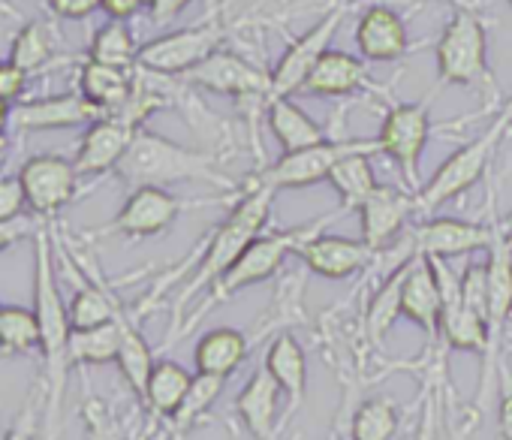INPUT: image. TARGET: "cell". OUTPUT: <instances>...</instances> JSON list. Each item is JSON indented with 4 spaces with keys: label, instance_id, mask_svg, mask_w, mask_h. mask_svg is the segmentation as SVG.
I'll return each mask as SVG.
<instances>
[{
    "label": "cell",
    "instance_id": "1",
    "mask_svg": "<svg viewBox=\"0 0 512 440\" xmlns=\"http://www.w3.org/2000/svg\"><path fill=\"white\" fill-rule=\"evenodd\" d=\"M55 236L49 224H40L34 233V314L40 320V356L46 362V440H58L61 434V404L67 389V374L73 368L70 362V338L73 323L70 311L58 284V260H55Z\"/></svg>",
    "mask_w": 512,
    "mask_h": 440
},
{
    "label": "cell",
    "instance_id": "2",
    "mask_svg": "<svg viewBox=\"0 0 512 440\" xmlns=\"http://www.w3.org/2000/svg\"><path fill=\"white\" fill-rule=\"evenodd\" d=\"M272 202H275V190L266 187V184H256V181H247V187L241 190V196L235 199L232 211L226 214L223 224H217L211 230V236L205 239L202 245V254L196 260V269L190 272V278L184 281V287L178 290V299H175V323L166 335V344L175 341L181 323H184V311L187 305L202 293V290H211L232 266L235 260L244 254V248L256 239L263 236V227L272 214Z\"/></svg>",
    "mask_w": 512,
    "mask_h": 440
},
{
    "label": "cell",
    "instance_id": "3",
    "mask_svg": "<svg viewBox=\"0 0 512 440\" xmlns=\"http://www.w3.org/2000/svg\"><path fill=\"white\" fill-rule=\"evenodd\" d=\"M115 175L127 184V187H169V184H181V181H202L229 193H238L235 184L223 175L220 163L214 154L208 151H196L187 145H178L160 133L151 130H139L130 151L124 154V160L118 163Z\"/></svg>",
    "mask_w": 512,
    "mask_h": 440
},
{
    "label": "cell",
    "instance_id": "4",
    "mask_svg": "<svg viewBox=\"0 0 512 440\" xmlns=\"http://www.w3.org/2000/svg\"><path fill=\"white\" fill-rule=\"evenodd\" d=\"M341 214H344V211L338 208V211H332V214H326V217H320V220H311V224H302V227H293V230H281V233H269V236H266V233H263V236H256V239L244 248V254L235 260V266L208 290V299L202 302V308L193 311V314L181 323L175 341L184 338V335L193 329V323L202 320L214 305L229 302L235 293H241V290H247V287H256V284H263V281L275 278V275L284 269V263H287L293 254L302 251L305 242H311L314 236H320V233L332 224V220H338Z\"/></svg>",
    "mask_w": 512,
    "mask_h": 440
},
{
    "label": "cell",
    "instance_id": "5",
    "mask_svg": "<svg viewBox=\"0 0 512 440\" xmlns=\"http://www.w3.org/2000/svg\"><path fill=\"white\" fill-rule=\"evenodd\" d=\"M509 127H512V97L476 139H470L455 154H449L440 163V169L422 184V190L416 193V211L431 214L440 205H446V202L464 196L470 187H476L488 175L494 151H497V145H500V139L506 136Z\"/></svg>",
    "mask_w": 512,
    "mask_h": 440
},
{
    "label": "cell",
    "instance_id": "6",
    "mask_svg": "<svg viewBox=\"0 0 512 440\" xmlns=\"http://www.w3.org/2000/svg\"><path fill=\"white\" fill-rule=\"evenodd\" d=\"M437 85L440 94L449 85H491V64H488V31L470 7H455L452 19L446 22L437 49Z\"/></svg>",
    "mask_w": 512,
    "mask_h": 440
},
{
    "label": "cell",
    "instance_id": "7",
    "mask_svg": "<svg viewBox=\"0 0 512 440\" xmlns=\"http://www.w3.org/2000/svg\"><path fill=\"white\" fill-rule=\"evenodd\" d=\"M353 154H380L377 139H323L302 151H284L275 163H266L250 181L278 190H302L317 181H329L332 169Z\"/></svg>",
    "mask_w": 512,
    "mask_h": 440
},
{
    "label": "cell",
    "instance_id": "8",
    "mask_svg": "<svg viewBox=\"0 0 512 440\" xmlns=\"http://www.w3.org/2000/svg\"><path fill=\"white\" fill-rule=\"evenodd\" d=\"M434 97H437V91H431L419 103H392L386 109L380 133H377L380 154H386L398 166L404 184L413 193L422 190L419 163H422L425 145H428L431 130H434V121H431V100Z\"/></svg>",
    "mask_w": 512,
    "mask_h": 440
},
{
    "label": "cell",
    "instance_id": "9",
    "mask_svg": "<svg viewBox=\"0 0 512 440\" xmlns=\"http://www.w3.org/2000/svg\"><path fill=\"white\" fill-rule=\"evenodd\" d=\"M226 28L220 16H211L193 28L169 31L157 40H148L139 49V67L160 73V76H184L196 64H202L208 55L223 49Z\"/></svg>",
    "mask_w": 512,
    "mask_h": 440
},
{
    "label": "cell",
    "instance_id": "10",
    "mask_svg": "<svg viewBox=\"0 0 512 440\" xmlns=\"http://www.w3.org/2000/svg\"><path fill=\"white\" fill-rule=\"evenodd\" d=\"M344 16H347V7H341V4L332 7L317 25H311L302 37H296V40L284 49V55L278 58L275 70L269 73V76H272L269 100H272V97H296V94L305 91V85H308L314 67H317L320 58L332 49V40H335V34H338Z\"/></svg>",
    "mask_w": 512,
    "mask_h": 440
},
{
    "label": "cell",
    "instance_id": "11",
    "mask_svg": "<svg viewBox=\"0 0 512 440\" xmlns=\"http://www.w3.org/2000/svg\"><path fill=\"white\" fill-rule=\"evenodd\" d=\"M193 202L169 193L166 187H136L118 208V214L97 236H121V239H154L166 233L181 211H187Z\"/></svg>",
    "mask_w": 512,
    "mask_h": 440
},
{
    "label": "cell",
    "instance_id": "12",
    "mask_svg": "<svg viewBox=\"0 0 512 440\" xmlns=\"http://www.w3.org/2000/svg\"><path fill=\"white\" fill-rule=\"evenodd\" d=\"M178 79L184 85L202 88L208 94H223V97H235V100L256 97V100L269 103V91H272L269 70L253 67L247 58H241L238 52H229V49H217L214 55H208L202 64H196L193 70H187Z\"/></svg>",
    "mask_w": 512,
    "mask_h": 440
},
{
    "label": "cell",
    "instance_id": "13",
    "mask_svg": "<svg viewBox=\"0 0 512 440\" xmlns=\"http://www.w3.org/2000/svg\"><path fill=\"white\" fill-rule=\"evenodd\" d=\"M79 169L61 154H37L19 169V181L28 196V208L40 220H52L79 196Z\"/></svg>",
    "mask_w": 512,
    "mask_h": 440
},
{
    "label": "cell",
    "instance_id": "14",
    "mask_svg": "<svg viewBox=\"0 0 512 440\" xmlns=\"http://www.w3.org/2000/svg\"><path fill=\"white\" fill-rule=\"evenodd\" d=\"M407 233L416 257H428V260L470 257L476 251H488L494 239L491 220L488 224H473V220H458V217H431L410 227Z\"/></svg>",
    "mask_w": 512,
    "mask_h": 440
},
{
    "label": "cell",
    "instance_id": "15",
    "mask_svg": "<svg viewBox=\"0 0 512 440\" xmlns=\"http://www.w3.org/2000/svg\"><path fill=\"white\" fill-rule=\"evenodd\" d=\"M419 214L416 211V193L413 190H401V187H389L380 184L359 208V220H362V242L377 254L383 248H389L407 227L410 217Z\"/></svg>",
    "mask_w": 512,
    "mask_h": 440
},
{
    "label": "cell",
    "instance_id": "16",
    "mask_svg": "<svg viewBox=\"0 0 512 440\" xmlns=\"http://www.w3.org/2000/svg\"><path fill=\"white\" fill-rule=\"evenodd\" d=\"M142 127H133L115 115H103L97 118L94 124H88V130L82 133L79 139V148H76V169L79 175H106V172H115L118 163L124 160V154L130 151L136 133Z\"/></svg>",
    "mask_w": 512,
    "mask_h": 440
},
{
    "label": "cell",
    "instance_id": "17",
    "mask_svg": "<svg viewBox=\"0 0 512 440\" xmlns=\"http://www.w3.org/2000/svg\"><path fill=\"white\" fill-rule=\"evenodd\" d=\"M97 118H103V115L79 91L49 94V97H40V100H22V103L13 106V127L22 130V133L88 127Z\"/></svg>",
    "mask_w": 512,
    "mask_h": 440
},
{
    "label": "cell",
    "instance_id": "18",
    "mask_svg": "<svg viewBox=\"0 0 512 440\" xmlns=\"http://www.w3.org/2000/svg\"><path fill=\"white\" fill-rule=\"evenodd\" d=\"M296 257L305 263L308 272L326 281L353 278L359 272H368L374 263V251L362 239H344V236H329V233H320L311 242H305Z\"/></svg>",
    "mask_w": 512,
    "mask_h": 440
},
{
    "label": "cell",
    "instance_id": "19",
    "mask_svg": "<svg viewBox=\"0 0 512 440\" xmlns=\"http://www.w3.org/2000/svg\"><path fill=\"white\" fill-rule=\"evenodd\" d=\"M401 314L416 323L425 335L428 344H437L440 338V314H443V296L434 278V269L425 257H416L404 269V284H401Z\"/></svg>",
    "mask_w": 512,
    "mask_h": 440
},
{
    "label": "cell",
    "instance_id": "20",
    "mask_svg": "<svg viewBox=\"0 0 512 440\" xmlns=\"http://www.w3.org/2000/svg\"><path fill=\"white\" fill-rule=\"evenodd\" d=\"M356 49L365 61H401L410 52V34L401 13L386 4H371L356 25Z\"/></svg>",
    "mask_w": 512,
    "mask_h": 440
},
{
    "label": "cell",
    "instance_id": "21",
    "mask_svg": "<svg viewBox=\"0 0 512 440\" xmlns=\"http://www.w3.org/2000/svg\"><path fill=\"white\" fill-rule=\"evenodd\" d=\"M281 386L266 368H256L250 380L241 386L235 398V413L247 434L253 440H272L278 431V404H281Z\"/></svg>",
    "mask_w": 512,
    "mask_h": 440
},
{
    "label": "cell",
    "instance_id": "22",
    "mask_svg": "<svg viewBox=\"0 0 512 440\" xmlns=\"http://www.w3.org/2000/svg\"><path fill=\"white\" fill-rule=\"evenodd\" d=\"M377 85L368 76L365 58H356L350 52H338L329 49L320 64L314 67L308 85L302 94H314V97H353L359 91H374Z\"/></svg>",
    "mask_w": 512,
    "mask_h": 440
},
{
    "label": "cell",
    "instance_id": "23",
    "mask_svg": "<svg viewBox=\"0 0 512 440\" xmlns=\"http://www.w3.org/2000/svg\"><path fill=\"white\" fill-rule=\"evenodd\" d=\"M250 356V338L232 326L208 329L193 347V365L199 374L229 380Z\"/></svg>",
    "mask_w": 512,
    "mask_h": 440
},
{
    "label": "cell",
    "instance_id": "24",
    "mask_svg": "<svg viewBox=\"0 0 512 440\" xmlns=\"http://www.w3.org/2000/svg\"><path fill=\"white\" fill-rule=\"evenodd\" d=\"M133 79H136V67L124 70V67H106V64L85 61L79 67V88L76 91L100 115H118L133 94Z\"/></svg>",
    "mask_w": 512,
    "mask_h": 440
},
{
    "label": "cell",
    "instance_id": "25",
    "mask_svg": "<svg viewBox=\"0 0 512 440\" xmlns=\"http://www.w3.org/2000/svg\"><path fill=\"white\" fill-rule=\"evenodd\" d=\"M263 368L275 377V383L287 395L290 413L296 407H302V401L308 395V356H305V347L290 332H278L272 338Z\"/></svg>",
    "mask_w": 512,
    "mask_h": 440
},
{
    "label": "cell",
    "instance_id": "26",
    "mask_svg": "<svg viewBox=\"0 0 512 440\" xmlns=\"http://www.w3.org/2000/svg\"><path fill=\"white\" fill-rule=\"evenodd\" d=\"M266 118L284 151H302L326 139L323 127L293 97H272L266 103Z\"/></svg>",
    "mask_w": 512,
    "mask_h": 440
},
{
    "label": "cell",
    "instance_id": "27",
    "mask_svg": "<svg viewBox=\"0 0 512 440\" xmlns=\"http://www.w3.org/2000/svg\"><path fill=\"white\" fill-rule=\"evenodd\" d=\"M190 383H193V374L181 362L157 359L151 374H148V383H145V392H142V404L148 407L151 416L172 422V416L184 404V395H187Z\"/></svg>",
    "mask_w": 512,
    "mask_h": 440
},
{
    "label": "cell",
    "instance_id": "28",
    "mask_svg": "<svg viewBox=\"0 0 512 440\" xmlns=\"http://www.w3.org/2000/svg\"><path fill=\"white\" fill-rule=\"evenodd\" d=\"M115 323H118V332H121V350H118V368L127 380V386L133 389V395L142 398L145 392V383H148V374L154 368V350L148 347L145 335L139 332L136 326V317L127 314V308L118 302L115 308Z\"/></svg>",
    "mask_w": 512,
    "mask_h": 440
},
{
    "label": "cell",
    "instance_id": "29",
    "mask_svg": "<svg viewBox=\"0 0 512 440\" xmlns=\"http://www.w3.org/2000/svg\"><path fill=\"white\" fill-rule=\"evenodd\" d=\"M407 269V266H404ZM404 269H398L395 275H389L386 281L377 284V290L371 293L365 314H362V335L365 341H371L374 347L383 344V338L389 335V329L395 326L401 314V284H404Z\"/></svg>",
    "mask_w": 512,
    "mask_h": 440
},
{
    "label": "cell",
    "instance_id": "30",
    "mask_svg": "<svg viewBox=\"0 0 512 440\" xmlns=\"http://www.w3.org/2000/svg\"><path fill=\"white\" fill-rule=\"evenodd\" d=\"M371 157H374V154H353V157L341 160V163L332 169V175H329V184L335 187L344 214L359 211L362 202L380 187V181H377V175H374V166H371Z\"/></svg>",
    "mask_w": 512,
    "mask_h": 440
},
{
    "label": "cell",
    "instance_id": "31",
    "mask_svg": "<svg viewBox=\"0 0 512 440\" xmlns=\"http://www.w3.org/2000/svg\"><path fill=\"white\" fill-rule=\"evenodd\" d=\"M55 55H58V37H55L52 25L49 22H40V19L25 22L16 31L13 46H10V61L16 67H22L28 76L46 70L55 61Z\"/></svg>",
    "mask_w": 512,
    "mask_h": 440
},
{
    "label": "cell",
    "instance_id": "32",
    "mask_svg": "<svg viewBox=\"0 0 512 440\" xmlns=\"http://www.w3.org/2000/svg\"><path fill=\"white\" fill-rule=\"evenodd\" d=\"M139 43L130 31L127 22H115L109 19L103 28H97V34L91 37L88 46V61L94 64H106V67H124L133 70L139 64Z\"/></svg>",
    "mask_w": 512,
    "mask_h": 440
},
{
    "label": "cell",
    "instance_id": "33",
    "mask_svg": "<svg viewBox=\"0 0 512 440\" xmlns=\"http://www.w3.org/2000/svg\"><path fill=\"white\" fill-rule=\"evenodd\" d=\"M34 353H40V320L34 308L4 305V314H0V356Z\"/></svg>",
    "mask_w": 512,
    "mask_h": 440
},
{
    "label": "cell",
    "instance_id": "34",
    "mask_svg": "<svg viewBox=\"0 0 512 440\" xmlns=\"http://www.w3.org/2000/svg\"><path fill=\"white\" fill-rule=\"evenodd\" d=\"M118 350H121V332H118L115 320L106 326H97V329H73V338H70L73 368L118 362Z\"/></svg>",
    "mask_w": 512,
    "mask_h": 440
},
{
    "label": "cell",
    "instance_id": "35",
    "mask_svg": "<svg viewBox=\"0 0 512 440\" xmlns=\"http://www.w3.org/2000/svg\"><path fill=\"white\" fill-rule=\"evenodd\" d=\"M401 425L398 404L392 398H368L350 419V440H392Z\"/></svg>",
    "mask_w": 512,
    "mask_h": 440
},
{
    "label": "cell",
    "instance_id": "36",
    "mask_svg": "<svg viewBox=\"0 0 512 440\" xmlns=\"http://www.w3.org/2000/svg\"><path fill=\"white\" fill-rule=\"evenodd\" d=\"M223 386H226V380L223 377H211V374H193V383H190V389H187V395H184V404L178 407V413L172 416V431L175 434H184V431H190L211 407H214V401L220 398V392H223Z\"/></svg>",
    "mask_w": 512,
    "mask_h": 440
},
{
    "label": "cell",
    "instance_id": "37",
    "mask_svg": "<svg viewBox=\"0 0 512 440\" xmlns=\"http://www.w3.org/2000/svg\"><path fill=\"white\" fill-rule=\"evenodd\" d=\"M82 419H85V434L88 440H127L121 422L112 416L109 404L97 395L82 398Z\"/></svg>",
    "mask_w": 512,
    "mask_h": 440
},
{
    "label": "cell",
    "instance_id": "38",
    "mask_svg": "<svg viewBox=\"0 0 512 440\" xmlns=\"http://www.w3.org/2000/svg\"><path fill=\"white\" fill-rule=\"evenodd\" d=\"M461 299L470 311H476L485 320V314H488V266L485 263H467L464 266Z\"/></svg>",
    "mask_w": 512,
    "mask_h": 440
},
{
    "label": "cell",
    "instance_id": "39",
    "mask_svg": "<svg viewBox=\"0 0 512 440\" xmlns=\"http://www.w3.org/2000/svg\"><path fill=\"white\" fill-rule=\"evenodd\" d=\"M28 211V196L19 175H0V224L19 220Z\"/></svg>",
    "mask_w": 512,
    "mask_h": 440
},
{
    "label": "cell",
    "instance_id": "40",
    "mask_svg": "<svg viewBox=\"0 0 512 440\" xmlns=\"http://www.w3.org/2000/svg\"><path fill=\"white\" fill-rule=\"evenodd\" d=\"M497 428L503 440H512V368L506 359L497 365Z\"/></svg>",
    "mask_w": 512,
    "mask_h": 440
},
{
    "label": "cell",
    "instance_id": "41",
    "mask_svg": "<svg viewBox=\"0 0 512 440\" xmlns=\"http://www.w3.org/2000/svg\"><path fill=\"white\" fill-rule=\"evenodd\" d=\"M413 440H437V386H434V377L425 380L422 410H419V422H416Z\"/></svg>",
    "mask_w": 512,
    "mask_h": 440
},
{
    "label": "cell",
    "instance_id": "42",
    "mask_svg": "<svg viewBox=\"0 0 512 440\" xmlns=\"http://www.w3.org/2000/svg\"><path fill=\"white\" fill-rule=\"evenodd\" d=\"M28 73L22 67H16L13 61H0V100L16 106L22 103V94L28 91Z\"/></svg>",
    "mask_w": 512,
    "mask_h": 440
},
{
    "label": "cell",
    "instance_id": "43",
    "mask_svg": "<svg viewBox=\"0 0 512 440\" xmlns=\"http://www.w3.org/2000/svg\"><path fill=\"white\" fill-rule=\"evenodd\" d=\"M37 431H40V410H37V395H31L19 419L7 428V434L0 440H37Z\"/></svg>",
    "mask_w": 512,
    "mask_h": 440
},
{
    "label": "cell",
    "instance_id": "44",
    "mask_svg": "<svg viewBox=\"0 0 512 440\" xmlns=\"http://www.w3.org/2000/svg\"><path fill=\"white\" fill-rule=\"evenodd\" d=\"M46 7L55 19L64 22H82L100 10V0H46Z\"/></svg>",
    "mask_w": 512,
    "mask_h": 440
},
{
    "label": "cell",
    "instance_id": "45",
    "mask_svg": "<svg viewBox=\"0 0 512 440\" xmlns=\"http://www.w3.org/2000/svg\"><path fill=\"white\" fill-rule=\"evenodd\" d=\"M37 233V224H34V217H19V220H7V224H0V254H4L7 248H13L16 242L28 239Z\"/></svg>",
    "mask_w": 512,
    "mask_h": 440
},
{
    "label": "cell",
    "instance_id": "46",
    "mask_svg": "<svg viewBox=\"0 0 512 440\" xmlns=\"http://www.w3.org/2000/svg\"><path fill=\"white\" fill-rule=\"evenodd\" d=\"M193 0H154L148 7V16H151V25H169L172 19H178Z\"/></svg>",
    "mask_w": 512,
    "mask_h": 440
},
{
    "label": "cell",
    "instance_id": "47",
    "mask_svg": "<svg viewBox=\"0 0 512 440\" xmlns=\"http://www.w3.org/2000/svg\"><path fill=\"white\" fill-rule=\"evenodd\" d=\"M142 7V0H100V10L115 22H130Z\"/></svg>",
    "mask_w": 512,
    "mask_h": 440
},
{
    "label": "cell",
    "instance_id": "48",
    "mask_svg": "<svg viewBox=\"0 0 512 440\" xmlns=\"http://www.w3.org/2000/svg\"><path fill=\"white\" fill-rule=\"evenodd\" d=\"M13 127V106L0 100V133H10Z\"/></svg>",
    "mask_w": 512,
    "mask_h": 440
},
{
    "label": "cell",
    "instance_id": "49",
    "mask_svg": "<svg viewBox=\"0 0 512 440\" xmlns=\"http://www.w3.org/2000/svg\"><path fill=\"white\" fill-rule=\"evenodd\" d=\"M10 133H0V172H4L7 160H10Z\"/></svg>",
    "mask_w": 512,
    "mask_h": 440
},
{
    "label": "cell",
    "instance_id": "50",
    "mask_svg": "<svg viewBox=\"0 0 512 440\" xmlns=\"http://www.w3.org/2000/svg\"><path fill=\"white\" fill-rule=\"evenodd\" d=\"M202 4H205V19H211V16H217V13H220L223 0H202Z\"/></svg>",
    "mask_w": 512,
    "mask_h": 440
},
{
    "label": "cell",
    "instance_id": "51",
    "mask_svg": "<svg viewBox=\"0 0 512 440\" xmlns=\"http://www.w3.org/2000/svg\"><path fill=\"white\" fill-rule=\"evenodd\" d=\"M503 230H506V242H509V248H512V217H509V224H506Z\"/></svg>",
    "mask_w": 512,
    "mask_h": 440
},
{
    "label": "cell",
    "instance_id": "52",
    "mask_svg": "<svg viewBox=\"0 0 512 440\" xmlns=\"http://www.w3.org/2000/svg\"><path fill=\"white\" fill-rule=\"evenodd\" d=\"M506 4H509V10H512V0H506Z\"/></svg>",
    "mask_w": 512,
    "mask_h": 440
},
{
    "label": "cell",
    "instance_id": "53",
    "mask_svg": "<svg viewBox=\"0 0 512 440\" xmlns=\"http://www.w3.org/2000/svg\"><path fill=\"white\" fill-rule=\"evenodd\" d=\"M0 314H4V305H0Z\"/></svg>",
    "mask_w": 512,
    "mask_h": 440
}]
</instances>
